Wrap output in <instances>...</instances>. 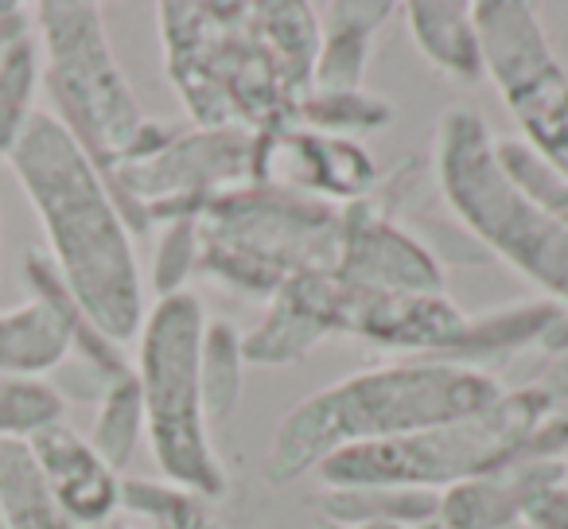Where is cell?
I'll return each mask as SVG.
<instances>
[{"label":"cell","instance_id":"obj_1","mask_svg":"<svg viewBox=\"0 0 568 529\" xmlns=\"http://www.w3.org/2000/svg\"><path fill=\"white\" fill-rule=\"evenodd\" d=\"M4 164L36 206L48 257L79 312L110 343H133L149 316L136 234L94 160L51 113L36 110Z\"/></svg>","mask_w":568,"mask_h":529},{"label":"cell","instance_id":"obj_2","mask_svg":"<svg viewBox=\"0 0 568 529\" xmlns=\"http://www.w3.org/2000/svg\"><path fill=\"white\" fill-rule=\"evenodd\" d=\"M506 394L498 374L444 358H402L316 389L276 420L265 479L273 487L316 475L343 448L386 444L444 420L467 417Z\"/></svg>","mask_w":568,"mask_h":529},{"label":"cell","instance_id":"obj_3","mask_svg":"<svg viewBox=\"0 0 568 529\" xmlns=\"http://www.w3.org/2000/svg\"><path fill=\"white\" fill-rule=\"evenodd\" d=\"M164 74L195 129H265L296 121L308 90L268 48L253 4L164 0L156 4Z\"/></svg>","mask_w":568,"mask_h":529},{"label":"cell","instance_id":"obj_4","mask_svg":"<svg viewBox=\"0 0 568 529\" xmlns=\"http://www.w3.org/2000/svg\"><path fill=\"white\" fill-rule=\"evenodd\" d=\"M433 172L459 230L541 288L545 301L568 308V226L506 172L495 133L475 110L456 105L436 121Z\"/></svg>","mask_w":568,"mask_h":529},{"label":"cell","instance_id":"obj_5","mask_svg":"<svg viewBox=\"0 0 568 529\" xmlns=\"http://www.w3.org/2000/svg\"><path fill=\"white\" fill-rule=\"evenodd\" d=\"M343 206L245 183L199 214V277L265 301L296 273L335 269Z\"/></svg>","mask_w":568,"mask_h":529},{"label":"cell","instance_id":"obj_6","mask_svg":"<svg viewBox=\"0 0 568 529\" xmlns=\"http://www.w3.org/2000/svg\"><path fill=\"white\" fill-rule=\"evenodd\" d=\"M552 401L541 382L506 389L495 405L386 444L343 448L320 464L324 487H402L440 490L467 479H483L518 464L529 436L549 417Z\"/></svg>","mask_w":568,"mask_h":529},{"label":"cell","instance_id":"obj_7","mask_svg":"<svg viewBox=\"0 0 568 529\" xmlns=\"http://www.w3.org/2000/svg\"><path fill=\"white\" fill-rule=\"evenodd\" d=\"M203 332L206 312L199 296L175 293L156 301L136 335L133 374L144 401V436L160 475L214 502L226 495L230 475L211 444L199 386Z\"/></svg>","mask_w":568,"mask_h":529},{"label":"cell","instance_id":"obj_8","mask_svg":"<svg viewBox=\"0 0 568 529\" xmlns=\"http://www.w3.org/2000/svg\"><path fill=\"white\" fill-rule=\"evenodd\" d=\"M32 28L40 40V82L55 105L51 118L79 141L98 172H110L141 144L152 118L113 55L102 4L43 0L32 9Z\"/></svg>","mask_w":568,"mask_h":529},{"label":"cell","instance_id":"obj_9","mask_svg":"<svg viewBox=\"0 0 568 529\" xmlns=\"http://www.w3.org/2000/svg\"><path fill=\"white\" fill-rule=\"evenodd\" d=\"M253 133L245 129H172L149 121L141 144L102 172L133 234L168 218H199L211 199L250 183Z\"/></svg>","mask_w":568,"mask_h":529},{"label":"cell","instance_id":"obj_10","mask_svg":"<svg viewBox=\"0 0 568 529\" xmlns=\"http://www.w3.org/2000/svg\"><path fill=\"white\" fill-rule=\"evenodd\" d=\"M471 17L483 48V71L518 121V141L568 187V74L545 40L534 4L479 0L471 4Z\"/></svg>","mask_w":568,"mask_h":529},{"label":"cell","instance_id":"obj_11","mask_svg":"<svg viewBox=\"0 0 568 529\" xmlns=\"http://www.w3.org/2000/svg\"><path fill=\"white\" fill-rule=\"evenodd\" d=\"M250 183L347 206L378 187V167L363 141H339L288 121L253 133Z\"/></svg>","mask_w":568,"mask_h":529},{"label":"cell","instance_id":"obj_12","mask_svg":"<svg viewBox=\"0 0 568 529\" xmlns=\"http://www.w3.org/2000/svg\"><path fill=\"white\" fill-rule=\"evenodd\" d=\"M332 273L374 293H444V265L374 191L343 206Z\"/></svg>","mask_w":568,"mask_h":529},{"label":"cell","instance_id":"obj_13","mask_svg":"<svg viewBox=\"0 0 568 529\" xmlns=\"http://www.w3.org/2000/svg\"><path fill=\"white\" fill-rule=\"evenodd\" d=\"M464 324L467 312L448 293H374L347 285L343 301V339H363L409 358H444Z\"/></svg>","mask_w":568,"mask_h":529},{"label":"cell","instance_id":"obj_14","mask_svg":"<svg viewBox=\"0 0 568 529\" xmlns=\"http://www.w3.org/2000/svg\"><path fill=\"white\" fill-rule=\"evenodd\" d=\"M343 301L347 285L332 269L288 277L268 296L261 324L242 335L245 363L296 366L316 355L324 343L343 339Z\"/></svg>","mask_w":568,"mask_h":529},{"label":"cell","instance_id":"obj_15","mask_svg":"<svg viewBox=\"0 0 568 529\" xmlns=\"http://www.w3.org/2000/svg\"><path fill=\"white\" fill-rule=\"evenodd\" d=\"M51 498L74 529H102L121 513V475L67 420L28 436Z\"/></svg>","mask_w":568,"mask_h":529},{"label":"cell","instance_id":"obj_16","mask_svg":"<svg viewBox=\"0 0 568 529\" xmlns=\"http://www.w3.org/2000/svg\"><path fill=\"white\" fill-rule=\"evenodd\" d=\"M560 479H568V459H518L495 475L440 490L436 521L444 529H521L529 498Z\"/></svg>","mask_w":568,"mask_h":529},{"label":"cell","instance_id":"obj_17","mask_svg":"<svg viewBox=\"0 0 568 529\" xmlns=\"http://www.w3.org/2000/svg\"><path fill=\"white\" fill-rule=\"evenodd\" d=\"M397 12L394 0H327L320 17V55L312 90H358L374 59V40Z\"/></svg>","mask_w":568,"mask_h":529},{"label":"cell","instance_id":"obj_18","mask_svg":"<svg viewBox=\"0 0 568 529\" xmlns=\"http://www.w3.org/2000/svg\"><path fill=\"white\" fill-rule=\"evenodd\" d=\"M405 24L420 59L452 82H483V48L467 0H413L405 4Z\"/></svg>","mask_w":568,"mask_h":529},{"label":"cell","instance_id":"obj_19","mask_svg":"<svg viewBox=\"0 0 568 529\" xmlns=\"http://www.w3.org/2000/svg\"><path fill=\"white\" fill-rule=\"evenodd\" d=\"M32 12L20 4L12 17L0 20V160H9L20 133L36 113L40 90V40H36Z\"/></svg>","mask_w":568,"mask_h":529},{"label":"cell","instance_id":"obj_20","mask_svg":"<svg viewBox=\"0 0 568 529\" xmlns=\"http://www.w3.org/2000/svg\"><path fill=\"white\" fill-rule=\"evenodd\" d=\"M560 312L565 308L552 301H529L514 304V308H495L487 316H467L464 332H459L456 347L444 355V363L475 366L479 370V363H487V358L537 347L545 339V332L557 324Z\"/></svg>","mask_w":568,"mask_h":529},{"label":"cell","instance_id":"obj_21","mask_svg":"<svg viewBox=\"0 0 568 529\" xmlns=\"http://www.w3.org/2000/svg\"><path fill=\"white\" fill-rule=\"evenodd\" d=\"M0 529H74L51 498L28 440H0Z\"/></svg>","mask_w":568,"mask_h":529},{"label":"cell","instance_id":"obj_22","mask_svg":"<svg viewBox=\"0 0 568 529\" xmlns=\"http://www.w3.org/2000/svg\"><path fill=\"white\" fill-rule=\"evenodd\" d=\"M440 495L402 487H324L312 495V518L327 521H402L425 526L436 518Z\"/></svg>","mask_w":568,"mask_h":529},{"label":"cell","instance_id":"obj_23","mask_svg":"<svg viewBox=\"0 0 568 529\" xmlns=\"http://www.w3.org/2000/svg\"><path fill=\"white\" fill-rule=\"evenodd\" d=\"M245 350L242 332L226 319H206L203 355H199V386H203L206 425H226L242 405L245 389Z\"/></svg>","mask_w":568,"mask_h":529},{"label":"cell","instance_id":"obj_24","mask_svg":"<svg viewBox=\"0 0 568 529\" xmlns=\"http://www.w3.org/2000/svg\"><path fill=\"white\" fill-rule=\"evenodd\" d=\"M394 121V105L386 98L358 90H308L296 105V125L312 133L339 136V141H363Z\"/></svg>","mask_w":568,"mask_h":529},{"label":"cell","instance_id":"obj_25","mask_svg":"<svg viewBox=\"0 0 568 529\" xmlns=\"http://www.w3.org/2000/svg\"><path fill=\"white\" fill-rule=\"evenodd\" d=\"M90 448L113 467V471H125L129 459L136 456L144 440V401H141V386H136V374L102 386L98 397V413L94 425H90Z\"/></svg>","mask_w":568,"mask_h":529},{"label":"cell","instance_id":"obj_26","mask_svg":"<svg viewBox=\"0 0 568 529\" xmlns=\"http://www.w3.org/2000/svg\"><path fill=\"white\" fill-rule=\"evenodd\" d=\"M121 513L136 529H214L211 502L168 479H121Z\"/></svg>","mask_w":568,"mask_h":529},{"label":"cell","instance_id":"obj_27","mask_svg":"<svg viewBox=\"0 0 568 529\" xmlns=\"http://www.w3.org/2000/svg\"><path fill=\"white\" fill-rule=\"evenodd\" d=\"M257 24L265 32L268 48L284 63V71L293 74L304 90H312V71H316L320 55V17L304 0H261Z\"/></svg>","mask_w":568,"mask_h":529},{"label":"cell","instance_id":"obj_28","mask_svg":"<svg viewBox=\"0 0 568 529\" xmlns=\"http://www.w3.org/2000/svg\"><path fill=\"white\" fill-rule=\"evenodd\" d=\"M63 394L51 382L0 378V440H28L63 420Z\"/></svg>","mask_w":568,"mask_h":529},{"label":"cell","instance_id":"obj_29","mask_svg":"<svg viewBox=\"0 0 568 529\" xmlns=\"http://www.w3.org/2000/svg\"><path fill=\"white\" fill-rule=\"evenodd\" d=\"M199 269V218H168L156 226L152 253V293L156 301L187 293V281Z\"/></svg>","mask_w":568,"mask_h":529},{"label":"cell","instance_id":"obj_30","mask_svg":"<svg viewBox=\"0 0 568 529\" xmlns=\"http://www.w3.org/2000/svg\"><path fill=\"white\" fill-rule=\"evenodd\" d=\"M521 529H568V479L529 498L521 510Z\"/></svg>","mask_w":568,"mask_h":529},{"label":"cell","instance_id":"obj_31","mask_svg":"<svg viewBox=\"0 0 568 529\" xmlns=\"http://www.w3.org/2000/svg\"><path fill=\"white\" fill-rule=\"evenodd\" d=\"M537 347H541L549 358H568V308L560 312L557 324H552L549 332H545V339L537 343Z\"/></svg>","mask_w":568,"mask_h":529},{"label":"cell","instance_id":"obj_32","mask_svg":"<svg viewBox=\"0 0 568 529\" xmlns=\"http://www.w3.org/2000/svg\"><path fill=\"white\" fill-rule=\"evenodd\" d=\"M312 529H413L402 521H327V518H312Z\"/></svg>","mask_w":568,"mask_h":529},{"label":"cell","instance_id":"obj_33","mask_svg":"<svg viewBox=\"0 0 568 529\" xmlns=\"http://www.w3.org/2000/svg\"><path fill=\"white\" fill-rule=\"evenodd\" d=\"M102 529H136V526H129V521H110V526H102Z\"/></svg>","mask_w":568,"mask_h":529},{"label":"cell","instance_id":"obj_34","mask_svg":"<svg viewBox=\"0 0 568 529\" xmlns=\"http://www.w3.org/2000/svg\"><path fill=\"white\" fill-rule=\"evenodd\" d=\"M565 226H568V218H565Z\"/></svg>","mask_w":568,"mask_h":529}]
</instances>
